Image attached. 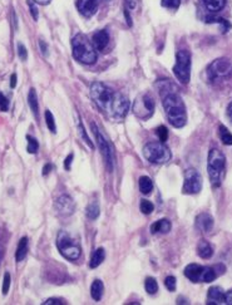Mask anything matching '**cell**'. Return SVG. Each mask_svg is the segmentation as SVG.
I'll return each mask as SVG.
<instances>
[{
  "label": "cell",
  "instance_id": "obj_38",
  "mask_svg": "<svg viewBox=\"0 0 232 305\" xmlns=\"http://www.w3.org/2000/svg\"><path fill=\"white\" fill-rule=\"evenodd\" d=\"M10 274L9 273H5L4 275V282H3V294L6 295L9 293V289H10Z\"/></svg>",
  "mask_w": 232,
  "mask_h": 305
},
{
  "label": "cell",
  "instance_id": "obj_44",
  "mask_svg": "<svg viewBox=\"0 0 232 305\" xmlns=\"http://www.w3.org/2000/svg\"><path fill=\"white\" fill-rule=\"evenodd\" d=\"M225 304L232 305V290L225 293Z\"/></svg>",
  "mask_w": 232,
  "mask_h": 305
},
{
  "label": "cell",
  "instance_id": "obj_10",
  "mask_svg": "<svg viewBox=\"0 0 232 305\" xmlns=\"http://www.w3.org/2000/svg\"><path fill=\"white\" fill-rule=\"evenodd\" d=\"M202 190V176L195 168H188L185 173L182 192L185 195H196Z\"/></svg>",
  "mask_w": 232,
  "mask_h": 305
},
{
  "label": "cell",
  "instance_id": "obj_19",
  "mask_svg": "<svg viewBox=\"0 0 232 305\" xmlns=\"http://www.w3.org/2000/svg\"><path fill=\"white\" fill-rule=\"evenodd\" d=\"M197 254L202 259H210L214 255V248L206 240H201L197 245Z\"/></svg>",
  "mask_w": 232,
  "mask_h": 305
},
{
  "label": "cell",
  "instance_id": "obj_17",
  "mask_svg": "<svg viewBox=\"0 0 232 305\" xmlns=\"http://www.w3.org/2000/svg\"><path fill=\"white\" fill-rule=\"evenodd\" d=\"M207 304H225V292L220 287H212L207 294Z\"/></svg>",
  "mask_w": 232,
  "mask_h": 305
},
{
  "label": "cell",
  "instance_id": "obj_22",
  "mask_svg": "<svg viewBox=\"0 0 232 305\" xmlns=\"http://www.w3.org/2000/svg\"><path fill=\"white\" fill-rule=\"evenodd\" d=\"M28 103H29V106H30L31 112L34 113L35 118H37V120H38V117H39V105H38L37 92H35L34 88H31L30 91H29Z\"/></svg>",
  "mask_w": 232,
  "mask_h": 305
},
{
  "label": "cell",
  "instance_id": "obj_1",
  "mask_svg": "<svg viewBox=\"0 0 232 305\" xmlns=\"http://www.w3.org/2000/svg\"><path fill=\"white\" fill-rule=\"evenodd\" d=\"M91 97L99 110L112 120L122 121L129 111L130 103L128 97L106 86L102 82L92 83Z\"/></svg>",
  "mask_w": 232,
  "mask_h": 305
},
{
  "label": "cell",
  "instance_id": "obj_18",
  "mask_svg": "<svg viewBox=\"0 0 232 305\" xmlns=\"http://www.w3.org/2000/svg\"><path fill=\"white\" fill-rule=\"evenodd\" d=\"M171 227H172V225H171L170 220L161 219L151 225V234H167L171 231Z\"/></svg>",
  "mask_w": 232,
  "mask_h": 305
},
{
  "label": "cell",
  "instance_id": "obj_34",
  "mask_svg": "<svg viewBox=\"0 0 232 305\" xmlns=\"http://www.w3.org/2000/svg\"><path fill=\"white\" fill-rule=\"evenodd\" d=\"M161 5L163 8L177 10L181 5V0H161Z\"/></svg>",
  "mask_w": 232,
  "mask_h": 305
},
{
  "label": "cell",
  "instance_id": "obj_11",
  "mask_svg": "<svg viewBox=\"0 0 232 305\" xmlns=\"http://www.w3.org/2000/svg\"><path fill=\"white\" fill-rule=\"evenodd\" d=\"M154 101L151 94H143L138 101L134 103V115L141 120H147L153 115Z\"/></svg>",
  "mask_w": 232,
  "mask_h": 305
},
{
  "label": "cell",
  "instance_id": "obj_29",
  "mask_svg": "<svg viewBox=\"0 0 232 305\" xmlns=\"http://www.w3.org/2000/svg\"><path fill=\"white\" fill-rule=\"evenodd\" d=\"M207 21H209V23L221 24L222 33H226V31H229L230 28H231V24H230V21L226 20V19H224V18H215V16H211V18H207Z\"/></svg>",
  "mask_w": 232,
  "mask_h": 305
},
{
  "label": "cell",
  "instance_id": "obj_24",
  "mask_svg": "<svg viewBox=\"0 0 232 305\" xmlns=\"http://www.w3.org/2000/svg\"><path fill=\"white\" fill-rule=\"evenodd\" d=\"M205 6L207 10L212 11V13H217V11L222 10L226 5V0H204Z\"/></svg>",
  "mask_w": 232,
  "mask_h": 305
},
{
  "label": "cell",
  "instance_id": "obj_43",
  "mask_svg": "<svg viewBox=\"0 0 232 305\" xmlns=\"http://www.w3.org/2000/svg\"><path fill=\"white\" fill-rule=\"evenodd\" d=\"M73 157H74L73 153H69L68 157H67V158L64 159V168L67 169V171H69V169H71L72 161H73Z\"/></svg>",
  "mask_w": 232,
  "mask_h": 305
},
{
  "label": "cell",
  "instance_id": "obj_35",
  "mask_svg": "<svg viewBox=\"0 0 232 305\" xmlns=\"http://www.w3.org/2000/svg\"><path fill=\"white\" fill-rule=\"evenodd\" d=\"M78 130H79V133H81V136H82V139L84 140V142H86V144L88 145V146L91 147V149H94L93 142L91 141V139H89L88 135H87V132H86V130H84L83 125H82L81 120H78Z\"/></svg>",
  "mask_w": 232,
  "mask_h": 305
},
{
  "label": "cell",
  "instance_id": "obj_48",
  "mask_svg": "<svg viewBox=\"0 0 232 305\" xmlns=\"http://www.w3.org/2000/svg\"><path fill=\"white\" fill-rule=\"evenodd\" d=\"M33 1L40 4V5H47V4L50 3V0H33Z\"/></svg>",
  "mask_w": 232,
  "mask_h": 305
},
{
  "label": "cell",
  "instance_id": "obj_3",
  "mask_svg": "<svg viewBox=\"0 0 232 305\" xmlns=\"http://www.w3.org/2000/svg\"><path fill=\"white\" fill-rule=\"evenodd\" d=\"M207 171L214 187H220L226 172V157L220 150L212 149L207 159Z\"/></svg>",
  "mask_w": 232,
  "mask_h": 305
},
{
  "label": "cell",
  "instance_id": "obj_45",
  "mask_svg": "<svg viewBox=\"0 0 232 305\" xmlns=\"http://www.w3.org/2000/svg\"><path fill=\"white\" fill-rule=\"evenodd\" d=\"M52 169H53V164L52 163H47L44 167H43V175L47 176L48 173L52 171Z\"/></svg>",
  "mask_w": 232,
  "mask_h": 305
},
{
  "label": "cell",
  "instance_id": "obj_13",
  "mask_svg": "<svg viewBox=\"0 0 232 305\" xmlns=\"http://www.w3.org/2000/svg\"><path fill=\"white\" fill-rule=\"evenodd\" d=\"M101 0H78L77 9L84 18H91L96 14Z\"/></svg>",
  "mask_w": 232,
  "mask_h": 305
},
{
  "label": "cell",
  "instance_id": "obj_25",
  "mask_svg": "<svg viewBox=\"0 0 232 305\" xmlns=\"http://www.w3.org/2000/svg\"><path fill=\"white\" fill-rule=\"evenodd\" d=\"M139 190L143 195H149L153 190V182H152L151 178L148 176H142L139 178Z\"/></svg>",
  "mask_w": 232,
  "mask_h": 305
},
{
  "label": "cell",
  "instance_id": "obj_9",
  "mask_svg": "<svg viewBox=\"0 0 232 305\" xmlns=\"http://www.w3.org/2000/svg\"><path fill=\"white\" fill-rule=\"evenodd\" d=\"M232 73V63L227 58H219L214 60L207 68V77L211 82L221 81Z\"/></svg>",
  "mask_w": 232,
  "mask_h": 305
},
{
  "label": "cell",
  "instance_id": "obj_32",
  "mask_svg": "<svg viewBox=\"0 0 232 305\" xmlns=\"http://www.w3.org/2000/svg\"><path fill=\"white\" fill-rule=\"evenodd\" d=\"M139 209H141L142 214L149 215L152 214V211L154 210V205L148 200H142L141 205H139Z\"/></svg>",
  "mask_w": 232,
  "mask_h": 305
},
{
  "label": "cell",
  "instance_id": "obj_36",
  "mask_svg": "<svg viewBox=\"0 0 232 305\" xmlns=\"http://www.w3.org/2000/svg\"><path fill=\"white\" fill-rule=\"evenodd\" d=\"M156 133H157V136H158L159 141L163 142V144L166 141H167V139H168V130L166 127H164V126H159V127L156 130Z\"/></svg>",
  "mask_w": 232,
  "mask_h": 305
},
{
  "label": "cell",
  "instance_id": "obj_28",
  "mask_svg": "<svg viewBox=\"0 0 232 305\" xmlns=\"http://www.w3.org/2000/svg\"><path fill=\"white\" fill-rule=\"evenodd\" d=\"M144 288H146V292L151 295L156 294V293L158 292V284H157L154 278H147V279L144 280Z\"/></svg>",
  "mask_w": 232,
  "mask_h": 305
},
{
  "label": "cell",
  "instance_id": "obj_14",
  "mask_svg": "<svg viewBox=\"0 0 232 305\" xmlns=\"http://www.w3.org/2000/svg\"><path fill=\"white\" fill-rule=\"evenodd\" d=\"M205 266L198 264H190L185 268V275L192 283H202V274H204Z\"/></svg>",
  "mask_w": 232,
  "mask_h": 305
},
{
  "label": "cell",
  "instance_id": "obj_8",
  "mask_svg": "<svg viewBox=\"0 0 232 305\" xmlns=\"http://www.w3.org/2000/svg\"><path fill=\"white\" fill-rule=\"evenodd\" d=\"M91 127L93 130L94 136L97 139V144H98L99 150H101V153H102L103 159H105V163L107 166L108 171L112 172L113 167H115V151H113V147L107 140L105 139V136L101 133V131L98 130L97 125H94L93 122L91 123Z\"/></svg>",
  "mask_w": 232,
  "mask_h": 305
},
{
  "label": "cell",
  "instance_id": "obj_20",
  "mask_svg": "<svg viewBox=\"0 0 232 305\" xmlns=\"http://www.w3.org/2000/svg\"><path fill=\"white\" fill-rule=\"evenodd\" d=\"M28 254V237H21L15 251V260L18 263L23 261Z\"/></svg>",
  "mask_w": 232,
  "mask_h": 305
},
{
  "label": "cell",
  "instance_id": "obj_21",
  "mask_svg": "<svg viewBox=\"0 0 232 305\" xmlns=\"http://www.w3.org/2000/svg\"><path fill=\"white\" fill-rule=\"evenodd\" d=\"M103 292H105V285L99 279L94 280L93 284L91 287V295L96 302H99L103 297Z\"/></svg>",
  "mask_w": 232,
  "mask_h": 305
},
{
  "label": "cell",
  "instance_id": "obj_6",
  "mask_svg": "<svg viewBox=\"0 0 232 305\" xmlns=\"http://www.w3.org/2000/svg\"><path fill=\"white\" fill-rule=\"evenodd\" d=\"M143 156L149 163L154 164H163L167 163L171 159L170 149H168L163 142H149L143 147Z\"/></svg>",
  "mask_w": 232,
  "mask_h": 305
},
{
  "label": "cell",
  "instance_id": "obj_23",
  "mask_svg": "<svg viewBox=\"0 0 232 305\" xmlns=\"http://www.w3.org/2000/svg\"><path fill=\"white\" fill-rule=\"evenodd\" d=\"M105 258H106L105 249H103V248L97 249V250L93 253V255H92L91 263H89V266H91L92 269L98 268V266L103 263Z\"/></svg>",
  "mask_w": 232,
  "mask_h": 305
},
{
  "label": "cell",
  "instance_id": "obj_15",
  "mask_svg": "<svg viewBox=\"0 0 232 305\" xmlns=\"http://www.w3.org/2000/svg\"><path fill=\"white\" fill-rule=\"evenodd\" d=\"M92 43H93L94 48L97 50H103L106 49V47L110 43V33H108L106 29H102V30H98L97 33L93 34V39H92Z\"/></svg>",
  "mask_w": 232,
  "mask_h": 305
},
{
  "label": "cell",
  "instance_id": "obj_47",
  "mask_svg": "<svg viewBox=\"0 0 232 305\" xmlns=\"http://www.w3.org/2000/svg\"><path fill=\"white\" fill-rule=\"evenodd\" d=\"M15 86H16V74H11L10 87H11V88H15Z\"/></svg>",
  "mask_w": 232,
  "mask_h": 305
},
{
  "label": "cell",
  "instance_id": "obj_37",
  "mask_svg": "<svg viewBox=\"0 0 232 305\" xmlns=\"http://www.w3.org/2000/svg\"><path fill=\"white\" fill-rule=\"evenodd\" d=\"M176 278L173 277H167L166 279H164V285H166V288H167L170 292H175L176 290Z\"/></svg>",
  "mask_w": 232,
  "mask_h": 305
},
{
  "label": "cell",
  "instance_id": "obj_26",
  "mask_svg": "<svg viewBox=\"0 0 232 305\" xmlns=\"http://www.w3.org/2000/svg\"><path fill=\"white\" fill-rule=\"evenodd\" d=\"M219 136L221 139L222 144L227 145V146H232V133L225 127L224 125H221L219 127Z\"/></svg>",
  "mask_w": 232,
  "mask_h": 305
},
{
  "label": "cell",
  "instance_id": "obj_30",
  "mask_svg": "<svg viewBox=\"0 0 232 305\" xmlns=\"http://www.w3.org/2000/svg\"><path fill=\"white\" fill-rule=\"evenodd\" d=\"M87 216L91 220H96L99 216V205L98 202H92L88 207H87Z\"/></svg>",
  "mask_w": 232,
  "mask_h": 305
},
{
  "label": "cell",
  "instance_id": "obj_31",
  "mask_svg": "<svg viewBox=\"0 0 232 305\" xmlns=\"http://www.w3.org/2000/svg\"><path fill=\"white\" fill-rule=\"evenodd\" d=\"M26 140H28V147H26V151L29 153H37L38 149H39V144H38L37 140L31 136H26Z\"/></svg>",
  "mask_w": 232,
  "mask_h": 305
},
{
  "label": "cell",
  "instance_id": "obj_4",
  "mask_svg": "<svg viewBox=\"0 0 232 305\" xmlns=\"http://www.w3.org/2000/svg\"><path fill=\"white\" fill-rule=\"evenodd\" d=\"M73 57L83 64H93L97 60L96 48L84 34H77L72 39Z\"/></svg>",
  "mask_w": 232,
  "mask_h": 305
},
{
  "label": "cell",
  "instance_id": "obj_39",
  "mask_svg": "<svg viewBox=\"0 0 232 305\" xmlns=\"http://www.w3.org/2000/svg\"><path fill=\"white\" fill-rule=\"evenodd\" d=\"M9 110V101L1 92H0V111L6 112Z\"/></svg>",
  "mask_w": 232,
  "mask_h": 305
},
{
  "label": "cell",
  "instance_id": "obj_2",
  "mask_svg": "<svg viewBox=\"0 0 232 305\" xmlns=\"http://www.w3.org/2000/svg\"><path fill=\"white\" fill-rule=\"evenodd\" d=\"M157 87L162 97V105L168 122L173 127L182 128L187 122V113H186L185 103L177 93V89L171 83L170 79H162L157 83Z\"/></svg>",
  "mask_w": 232,
  "mask_h": 305
},
{
  "label": "cell",
  "instance_id": "obj_16",
  "mask_svg": "<svg viewBox=\"0 0 232 305\" xmlns=\"http://www.w3.org/2000/svg\"><path fill=\"white\" fill-rule=\"evenodd\" d=\"M196 227L202 232H210L214 229V217L207 212H202L196 217Z\"/></svg>",
  "mask_w": 232,
  "mask_h": 305
},
{
  "label": "cell",
  "instance_id": "obj_33",
  "mask_svg": "<svg viewBox=\"0 0 232 305\" xmlns=\"http://www.w3.org/2000/svg\"><path fill=\"white\" fill-rule=\"evenodd\" d=\"M45 123H47L48 128H49L50 132L55 133L57 132V127H55V121H54V117H53L52 112L50 111H45Z\"/></svg>",
  "mask_w": 232,
  "mask_h": 305
},
{
  "label": "cell",
  "instance_id": "obj_7",
  "mask_svg": "<svg viewBox=\"0 0 232 305\" xmlns=\"http://www.w3.org/2000/svg\"><path fill=\"white\" fill-rule=\"evenodd\" d=\"M173 73L180 83L187 84L191 79V54L188 50L181 49L176 54Z\"/></svg>",
  "mask_w": 232,
  "mask_h": 305
},
{
  "label": "cell",
  "instance_id": "obj_42",
  "mask_svg": "<svg viewBox=\"0 0 232 305\" xmlns=\"http://www.w3.org/2000/svg\"><path fill=\"white\" fill-rule=\"evenodd\" d=\"M63 305L65 304V302H63L62 299H57V298H50V299H47L43 305Z\"/></svg>",
  "mask_w": 232,
  "mask_h": 305
},
{
  "label": "cell",
  "instance_id": "obj_40",
  "mask_svg": "<svg viewBox=\"0 0 232 305\" xmlns=\"http://www.w3.org/2000/svg\"><path fill=\"white\" fill-rule=\"evenodd\" d=\"M28 5L29 9H30V14L31 16H33V19H34V20H38V18H39V11H38V8L37 5H35V3H33L31 0H29Z\"/></svg>",
  "mask_w": 232,
  "mask_h": 305
},
{
  "label": "cell",
  "instance_id": "obj_49",
  "mask_svg": "<svg viewBox=\"0 0 232 305\" xmlns=\"http://www.w3.org/2000/svg\"><path fill=\"white\" fill-rule=\"evenodd\" d=\"M227 116H229L230 120H232V102L229 105V107H227Z\"/></svg>",
  "mask_w": 232,
  "mask_h": 305
},
{
  "label": "cell",
  "instance_id": "obj_12",
  "mask_svg": "<svg viewBox=\"0 0 232 305\" xmlns=\"http://www.w3.org/2000/svg\"><path fill=\"white\" fill-rule=\"evenodd\" d=\"M55 211L62 216H71L76 210V203L73 198L68 195H62L55 200Z\"/></svg>",
  "mask_w": 232,
  "mask_h": 305
},
{
  "label": "cell",
  "instance_id": "obj_41",
  "mask_svg": "<svg viewBox=\"0 0 232 305\" xmlns=\"http://www.w3.org/2000/svg\"><path fill=\"white\" fill-rule=\"evenodd\" d=\"M18 54H19V58H20L21 60H25L26 58H28V52H26V48L24 47L21 43H19V44H18Z\"/></svg>",
  "mask_w": 232,
  "mask_h": 305
},
{
  "label": "cell",
  "instance_id": "obj_27",
  "mask_svg": "<svg viewBox=\"0 0 232 305\" xmlns=\"http://www.w3.org/2000/svg\"><path fill=\"white\" fill-rule=\"evenodd\" d=\"M217 278V273L214 268H206L204 269V274H202V283H212Z\"/></svg>",
  "mask_w": 232,
  "mask_h": 305
},
{
  "label": "cell",
  "instance_id": "obj_46",
  "mask_svg": "<svg viewBox=\"0 0 232 305\" xmlns=\"http://www.w3.org/2000/svg\"><path fill=\"white\" fill-rule=\"evenodd\" d=\"M39 45H40V49H42L43 54L48 55V47H47V44H45V43H44V40L40 39L39 40Z\"/></svg>",
  "mask_w": 232,
  "mask_h": 305
},
{
  "label": "cell",
  "instance_id": "obj_5",
  "mask_svg": "<svg viewBox=\"0 0 232 305\" xmlns=\"http://www.w3.org/2000/svg\"><path fill=\"white\" fill-rule=\"evenodd\" d=\"M57 248L65 259L71 261L78 260L82 253L78 241L72 239L71 235L67 231H59L57 237Z\"/></svg>",
  "mask_w": 232,
  "mask_h": 305
}]
</instances>
